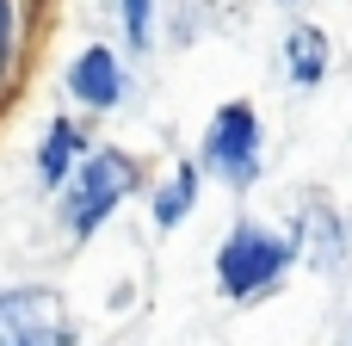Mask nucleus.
Returning <instances> with one entry per match:
<instances>
[{"label":"nucleus","mask_w":352,"mask_h":346,"mask_svg":"<svg viewBox=\"0 0 352 346\" xmlns=\"http://www.w3.org/2000/svg\"><path fill=\"white\" fill-rule=\"evenodd\" d=\"M291 266H297V241L254 223V217H241L217 248V291L229 303H260V297H272L285 285Z\"/></svg>","instance_id":"f257e3e1"},{"label":"nucleus","mask_w":352,"mask_h":346,"mask_svg":"<svg viewBox=\"0 0 352 346\" xmlns=\"http://www.w3.org/2000/svg\"><path fill=\"white\" fill-rule=\"evenodd\" d=\"M136 186H142L136 155H124V149H87V161L74 167V180L62 186V204H56L68 241H93Z\"/></svg>","instance_id":"f03ea898"},{"label":"nucleus","mask_w":352,"mask_h":346,"mask_svg":"<svg viewBox=\"0 0 352 346\" xmlns=\"http://www.w3.org/2000/svg\"><path fill=\"white\" fill-rule=\"evenodd\" d=\"M260 149H266L260 111H254V105H241V99H229V105H217V111H210V124H204L198 167H204V173H217L229 192H248V186L260 180Z\"/></svg>","instance_id":"7ed1b4c3"},{"label":"nucleus","mask_w":352,"mask_h":346,"mask_svg":"<svg viewBox=\"0 0 352 346\" xmlns=\"http://www.w3.org/2000/svg\"><path fill=\"white\" fill-rule=\"evenodd\" d=\"M0 346H74V322L62 310V291L6 285L0 291Z\"/></svg>","instance_id":"20e7f679"},{"label":"nucleus","mask_w":352,"mask_h":346,"mask_svg":"<svg viewBox=\"0 0 352 346\" xmlns=\"http://www.w3.org/2000/svg\"><path fill=\"white\" fill-rule=\"evenodd\" d=\"M68 99L87 105V111H111V105L124 99V62H118V50L87 43V50L68 62Z\"/></svg>","instance_id":"39448f33"},{"label":"nucleus","mask_w":352,"mask_h":346,"mask_svg":"<svg viewBox=\"0 0 352 346\" xmlns=\"http://www.w3.org/2000/svg\"><path fill=\"white\" fill-rule=\"evenodd\" d=\"M87 130L74 124V118H50V130H43V142H37V180L50 186V192H62L68 180H74V167L87 161Z\"/></svg>","instance_id":"423d86ee"},{"label":"nucleus","mask_w":352,"mask_h":346,"mask_svg":"<svg viewBox=\"0 0 352 346\" xmlns=\"http://www.w3.org/2000/svg\"><path fill=\"white\" fill-rule=\"evenodd\" d=\"M328 68H334V43H328V31L309 25V19H297V25L285 31V80H291V87H322Z\"/></svg>","instance_id":"0eeeda50"},{"label":"nucleus","mask_w":352,"mask_h":346,"mask_svg":"<svg viewBox=\"0 0 352 346\" xmlns=\"http://www.w3.org/2000/svg\"><path fill=\"white\" fill-rule=\"evenodd\" d=\"M291 241H297V254H309L322 272H334V266L346 260V229H340V217H334L328 204H303Z\"/></svg>","instance_id":"6e6552de"},{"label":"nucleus","mask_w":352,"mask_h":346,"mask_svg":"<svg viewBox=\"0 0 352 346\" xmlns=\"http://www.w3.org/2000/svg\"><path fill=\"white\" fill-rule=\"evenodd\" d=\"M198 186H204V167H198V161H173L167 180H161L155 198H148L155 229H179V223L192 217V204H198Z\"/></svg>","instance_id":"1a4fd4ad"},{"label":"nucleus","mask_w":352,"mask_h":346,"mask_svg":"<svg viewBox=\"0 0 352 346\" xmlns=\"http://www.w3.org/2000/svg\"><path fill=\"white\" fill-rule=\"evenodd\" d=\"M118 12H124V37H130V50L148 56V43H155V0H124Z\"/></svg>","instance_id":"9d476101"},{"label":"nucleus","mask_w":352,"mask_h":346,"mask_svg":"<svg viewBox=\"0 0 352 346\" xmlns=\"http://www.w3.org/2000/svg\"><path fill=\"white\" fill-rule=\"evenodd\" d=\"M12 50H19V12H12V0H0V80L12 68Z\"/></svg>","instance_id":"9b49d317"},{"label":"nucleus","mask_w":352,"mask_h":346,"mask_svg":"<svg viewBox=\"0 0 352 346\" xmlns=\"http://www.w3.org/2000/svg\"><path fill=\"white\" fill-rule=\"evenodd\" d=\"M278 6H303V0H278Z\"/></svg>","instance_id":"f8f14e48"}]
</instances>
